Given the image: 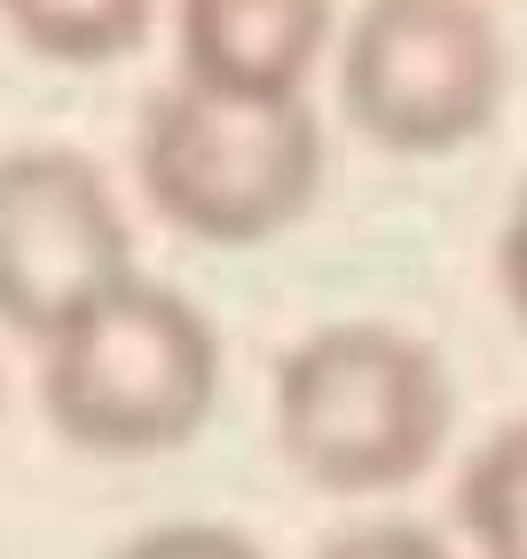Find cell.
I'll return each mask as SVG.
<instances>
[{
	"mask_svg": "<svg viewBox=\"0 0 527 559\" xmlns=\"http://www.w3.org/2000/svg\"><path fill=\"white\" fill-rule=\"evenodd\" d=\"M457 386L402 323H315L276 362V450L323 497H394L448 450Z\"/></svg>",
	"mask_w": 527,
	"mask_h": 559,
	"instance_id": "cell-1",
	"label": "cell"
},
{
	"mask_svg": "<svg viewBox=\"0 0 527 559\" xmlns=\"http://www.w3.org/2000/svg\"><path fill=\"white\" fill-rule=\"evenodd\" d=\"M323 166L308 95H220L173 71L134 119V181L149 213L220 252L284 237L323 198Z\"/></svg>",
	"mask_w": 527,
	"mask_h": 559,
	"instance_id": "cell-2",
	"label": "cell"
},
{
	"mask_svg": "<svg viewBox=\"0 0 527 559\" xmlns=\"http://www.w3.org/2000/svg\"><path fill=\"white\" fill-rule=\"evenodd\" d=\"M220 402V331L158 276H127L40 347V409L87 457H166Z\"/></svg>",
	"mask_w": 527,
	"mask_h": 559,
	"instance_id": "cell-3",
	"label": "cell"
},
{
	"mask_svg": "<svg viewBox=\"0 0 527 559\" xmlns=\"http://www.w3.org/2000/svg\"><path fill=\"white\" fill-rule=\"evenodd\" d=\"M512 87L504 32L480 0H362L338 32V103L394 158H441L496 127Z\"/></svg>",
	"mask_w": 527,
	"mask_h": 559,
	"instance_id": "cell-4",
	"label": "cell"
},
{
	"mask_svg": "<svg viewBox=\"0 0 527 559\" xmlns=\"http://www.w3.org/2000/svg\"><path fill=\"white\" fill-rule=\"evenodd\" d=\"M134 276V229L110 174L71 142L0 151V323L48 347L110 284Z\"/></svg>",
	"mask_w": 527,
	"mask_h": 559,
	"instance_id": "cell-5",
	"label": "cell"
},
{
	"mask_svg": "<svg viewBox=\"0 0 527 559\" xmlns=\"http://www.w3.org/2000/svg\"><path fill=\"white\" fill-rule=\"evenodd\" d=\"M338 0H173L181 80L220 95H299L323 63Z\"/></svg>",
	"mask_w": 527,
	"mask_h": 559,
	"instance_id": "cell-6",
	"label": "cell"
},
{
	"mask_svg": "<svg viewBox=\"0 0 527 559\" xmlns=\"http://www.w3.org/2000/svg\"><path fill=\"white\" fill-rule=\"evenodd\" d=\"M158 0H0V24L24 40V56L40 63H119L142 32Z\"/></svg>",
	"mask_w": 527,
	"mask_h": 559,
	"instance_id": "cell-7",
	"label": "cell"
},
{
	"mask_svg": "<svg viewBox=\"0 0 527 559\" xmlns=\"http://www.w3.org/2000/svg\"><path fill=\"white\" fill-rule=\"evenodd\" d=\"M457 528L472 559H527V418L496 426L457 473Z\"/></svg>",
	"mask_w": 527,
	"mask_h": 559,
	"instance_id": "cell-8",
	"label": "cell"
},
{
	"mask_svg": "<svg viewBox=\"0 0 527 559\" xmlns=\"http://www.w3.org/2000/svg\"><path fill=\"white\" fill-rule=\"evenodd\" d=\"M110 559H268V551L229 520H158V528L127 536Z\"/></svg>",
	"mask_w": 527,
	"mask_h": 559,
	"instance_id": "cell-9",
	"label": "cell"
},
{
	"mask_svg": "<svg viewBox=\"0 0 527 559\" xmlns=\"http://www.w3.org/2000/svg\"><path fill=\"white\" fill-rule=\"evenodd\" d=\"M315 559H457V551L426 520H355V528L323 536Z\"/></svg>",
	"mask_w": 527,
	"mask_h": 559,
	"instance_id": "cell-10",
	"label": "cell"
},
{
	"mask_svg": "<svg viewBox=\"0 0 527 559\" xmlns=\"http://www.w3.org/2000/svg\"><path fill=\"white\" fill-rule=\"evenodd\" d=\"M496 284H504L512 316L527 323V190H519L512 213H504V237H496Z\"/></svg>",
	"mask_w": 527,
	"mask_h": 559,
	"instance_id": "cell-11",
	"label": "cell"
}]
</instances>
